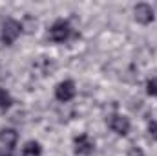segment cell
Returning a JSON list of instances; mask_svg holds the SVG:
<instances>
[{
	"label": "cell",
	"instance_id": "obj_1",
	"mask_svg": "<svg viewBox=\"0 0 157 156\" xmlns=\"http://www.w3.org/2000/svg\"><path fill=\"white\" fill-rule=\"evenodd\" d=\"M20 31H22V26H20V22H17V20H13V18H6L4 22H2V28H0V39L4 44H13L15 40L18 39V35H20Z\"/></svg>",
	"mask_w": 157,
	"mask_h": 156
},
{
	"label": "cell",
	"instance_id": "obj_2",
	"mask_svg": "<svg viewBox=\"0 0 157 156\" xmlns=\"http://www.w3.org/2000/svg\"><path fill=\"white\" fill-rule=\"evenodd\" d=\"M71 26L68 20H57L51 28H49V33L48 37L53 40V42H66V40L71 37Z\"/></svg>",
	"mask_w": 157,
	"mask_h": 156
},
{
	"label": "cell",
	"instance_id": "obj_3",
	"mask_svg": "<svg viewBox=\"0 0 157 156\" xmlns=\"http://www.w3.org/2000/svg\"><path fill=\"white\" fill-rule=\"evenodd\" d=\"M75 94H77V88H75V83L73 81H62L55 88V97L59 101H62V103L71 101L75 97Z\"/></svg>",
	"mask_w": 157,
	"mask_h": 156
},
{
	"label": "cell",
	"instance_id": "obj_4",
	"mask_svg": "<svg viewBox=\"0 0 157 156\" xmlns=\"http://www.w3.org/2000/svg\"><path fill=\"white\" fill-rule=\"evenodd\" d=\"M108 125H110V129H112L115 134H119V136H126V134L130 132V119L126 116L113 114V116L110 117Z\"/></svg>",
	"mask_w": 157,
	"mask_h": 156
},
{
	"label": "cell",
	"instance_id": "obj_5",
	"mask_svg": "<svg viewBox=\"0 0 157 156\" xmlns=\"http://www.w3.org/2000/svg\"><path fill=\"white\" fill-rule=\"evenodd\" d=\"M133 13H135V20L141 24H150L154 20V9L148 4H137Z\"/></svg>",
	"mask_w": 157,
	"mask_h": 156
},
{
	"label": "cell",
	"instance_id": "obj_6",
	"mask_svg": "<svg viewBox=\"0 0 157 156\" xmlns=\"http://www.w3.org/2000/svg\"><path fill=\"white\" fill-rule=\"evenodd\" d=\"M93 142H91V138L88 136V134H80L75 138V153L77 154H90L91 151H93Z\"/></svg>",
	"mask_w": 157,
	"mask_h": 156
},
{
	"label": "cell",
	"instance_id": "obj_7",
	"mask_svg": "<svg viewBox=\"0 0 157 156\" xmlns=\"http://www.w3.org/2000/svg\"><path fill=\"white\" fill-rule=\"evenodd\" d=\"M17 140H18V136H17L15 129H2L0 130V143L4 145V149L13 151V147L17 145Z\"/></svg>",
	"mask_w": 157,
	"mask_h": 156
},
{
	"label": "cell",
	"instance_id": "obj_8",
	"mask_svg": "<svg viewBox=\"0 0 157 156\" xmlns=\"http://www.w3.org/2000/svg\"><path fill=\"white\" fill-rule=\"evenodd\" d=\"M40 153H42V149H40V145L37 142H28V143L22 147L20 156H40Z\"/></svg>",
	"mask_w": 157,
	"mask_h": 156
},
{
	"label": "cell",
	"instance_id": "obj_9",
	"mask_svg": "<svg viewBox=\"0 0 157 156\" xmlns=\"http://www.w3.org/2000/svg\"><path fill=\"white\" fill-rule=\"evenodd\" d=\"M11 103H13V99H11L9 92L4 90V88H0V110H7L11 107Z\"/></svg>",
	"mask_w": 157,
	"mask_h": 156
},
{
	"label": "cell",
	"instance_id": "obj_10",
	"mask_svg": "<svg viewBox=\"0 0 157 156\" xmlns=\"http://www.w3.org/2000/svg\"><path fill=\"white\" fill-rule=\"evenodd\" d=\"M146 92H148L150 96H155L157 97V77L150 79V81L146 83Z\"/></svg>",
	"mask_w": 157,
	"mask_h": 156
},
{
	"label": "cell",
	"instance_id": "obj_11",
	"mask_svg": "<svg viewBox=\"0 0 157 156\" xmlns=\"http://www.w3.org/2000/svg\"><path fill=\"white\" fill-rule=\"evenodd\" d=\"M148 130H150V136H152L154 140H157V121H150Z\"/></svg>",
	"mask_w": 157,
	"mask_h": 156
},
{
	"label": "cell",
	"instance_id": "obj_12",
	"mask_svg": "<svg viewBox=\"0 0 157 156\" xmlns=\"http://www.w3.org/2000/svg\"><path fill=\"white\" fill-rule=\"evenodd\" d=\"M128 156H143V151H141V149H137V147H132V149H130V153H128Z\"/></svg>",
	"mask_w": 157,
	"mask_h": 156
}]
</instances>
